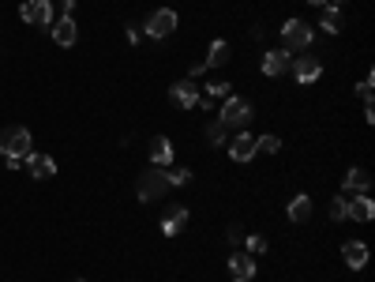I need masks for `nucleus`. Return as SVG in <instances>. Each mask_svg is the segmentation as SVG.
Returning a JSON list of instances; mask_svg holds the SVG:
<instances>
[{
    "mask_svg": "<svg viewBox=\"0 0 375 282\" xmlns=\"http://www.w3.org/2000/svg\"><path fill=\"white\" fill-rule=\"evenodd\" d=\"M34 151V136H30V128H23V124H8L4 132H0V155L4 158H27Z\"/></svg>",
    "mask_w": 375,
    "mask_h": 282,
    "instance_id": "1",
    "label": "nucleus"
},
{
    "mask_svg": "<svg viewBox=\"0 0 375 282\" xmlns=\"http://www.w3.org/2000/svg\"><path fill=\"white\" fill-rule=\"evenodd\" d=\"M136 192H139V204H158V199L169 192V170L165 166H150V170H143V177L136 184Z\"/></svg>",
    "mask_w": 375,
    "mask_h": 282,
    "instance_id": "2",
    "label": "nucleus"
},
{
    "mask_svg": "<svg viewBox=\"0 0 375 282\" xmlns=\"http://www.w3.org/2000/svg\"><path fill=\"white\" fill-rule=\"evenodd\" d=\"M311 38H316V30L308 27L304 19H285L282 23V49L293 57V53H304L308 45H311Z\"/></svg>",
    "mask_w": 375,
    "mask_h": 282,
    "instance_id": "3",
    "label": "nucleus"
},
{
    "mask_svg": "<svg viewBox=\"0 0 375 282\" xmlns=\"http://www.w3.org/2000/svg\"><path fill=\"white\" fill-rule=\"evenodd\" d=\"M218 121H222L229 132H244V128L251 124V102L248 98H237V94H229V98L222 102V113H218Z\"/></svg>",
    "mask_w": 375,
    "mask_h": 282,
    "instance_id": "4",
    "label": "nucleus"
},
{
    "mask_svg": "<svg viewBox=\"0 0 375 282\" xmlns=\"http://www.w3.org/2000/svg\"><path fill=\"white\" fill-rule=\"evenodd\" d=\"M19 19L30 27H49L53 23V4L49 0H23L19 4Z\"/></svg>",
    "mask_w": 375,
    "mask_h": 282,
    "instance_id": "5",
    "label": "nucleus"
},
{
    "mask_svg": "<svg viewBox=\"0 0 375 282\" xmlns=\"http://www.w3.org/2000/svg\"><path fill=\"white\" fill-rule=\"evenodd\" d=\"M177 23H180V19H177L173 8H158V11L147 19V27H143V30H147L150 38H169V34L177 30Z\"/></svg>",
    "mask_w": 375,
    "mask_h": 282,
    "instance_id": "6",
    "label": "nucleus"
},
{
    "mask_svg": "<svg viewBox=\"0 0 375 282\" xmlns=\"http://www.w3.org/2000/svg\"><path fill=\"white\" fill-rule=\"evenodd\" d=\"M289 72H293V79H297V83H316V79L323 76V64L316 61V57H297V61L293 64H289Z\"/></svg>",
    "mask_w": 375,
    "mask_h": 282,
    "instance_id": "7",
    "label": "nucleus"
},
{
    "mask_svg": "<svg viewBox=\"0 0 375 282\" xmlns=\"http://www.w3.org/2000/svg\"><path fill=\"white\" fill-rule=\"evenodd\" d=\"M289 64H293V57H289L285 49H267L263 53V76H270V79L289 76Z\"/></svg>",
    "mask_w": 375,
    "mask_h": 282,
    "instance_id": "8",
    "label": "nucleus"
},
{
    "mask_svg": "<svg viewBox=\"0 0 375 282\" xmlns=\"http://www.w3.org/2000/svg\"><path fill=\"white\" fill-rule=\"evenodd\" d=\"M259 151H256V136H248V132H237L233 139H229V158L233 162H251Z\"/></svg>",
    "mask_w": 375,
    "mask_h": 282,
    "instance_id": "9",
    "label": "nucleus"
},
{
    "mask_svg": "<svg viewBox=\"0 0 375 282\" xmlns=\"http://www.w3.org/2000/svg\"><path fill=\"white\" fill-rule=\"evenodd\" d=\"M169 98H173L180 110H196L199 105V87L191 83V79H180V83L169 87Z\"/></svg>",
    "mask_w": 375,
    "mask_h": 282,
    "instance_id": "10",
    "label": "nucleus"
},
{
    "mask_svg": "<svg viewBox=\"0 0 375 282\" xmlns=\"http://www.w3.org/2000/svg\"><path fill=\"white\" fill-rule=\"evenodd\" d=\"M27 173L34 181H45V177H53L56 173V162H53V155H42V151H30L27 155Z\"/></svg>",
    "mask_w": 375,
    "mask_h": 282,
    "instance_id": "11",
    "label": "nucleus"
},
{
    "mask_svg": "<svg viewBox=\"0 0 375 282\" xmlns=\"http://www.w3.org/2000/svg\"><path fill=\"white\" fill-rule=\"evenodd\" d=\"M229 275H233V282H251L256 278V260H251V252H233L229 256Z\"/></svg>",
    "mask_w": 375,
    "mask_h": 282,
    "instance_id": "12",
    "label": "nucleus"
},
{
    "mask_svg": "<svg viewBox=\"0 0 375 282\" xmlns=\"http://www.w3.org/2000/svg\"><path fill=\"white\" fill-rule=\"evenodd\" d=\"M184 226H188V204H173L165 211V218H162V233L165 237H177Z\"/></svg>",
    "mask_w": 375,
    "mask_h": 282,
    "instance_id": "13",
    "label": "nucleus"
},
{
    "mask_svg": "<svg viewBox=\"0 0 375 282\" xmlns=\"http://www.w3.org/2000/svg\"><path fill=\"white\" fill-rule=\"evenodd\" d=\"M49 30H53V42H56V45H64V49H68V45H76V38H79L76 19H71V16L53 19V23H49Z\"/></svg>",
    "mask_w": 375,
    "mask_h": 282,
    "instance_id": "14",
    "label": "nucleus"
},
{
    "mask_svg": "<svg viewBox=\"0 0 375 282\" xmlns=\"http://www.w3.org/2000/svg\"><path fill=\"white\" fill-rule=\"evenodd\" d=\"M349 218H353V222H371L375 218V199L368 192L353 196V199H349Z\"/></svg>",
    "mask_w": 375,
    "mask_h": 282,
    "instance_id": "15",
    "label": "nucleus"
},
{
    "mask_svg": "<svg viewBox=\"0 0 375 282\" xmlns=\"http://www.w3.org/2000/svg\"><path fill=\"white\" fill-rule=\"evenodd\" d=\"M342 260L353 267V271H360V267L368 264V245L364 241H345L342 245Z\"/></svg>",
    "mask_w": 375,
    "mask_h": 282,
    "instance_id": "16",
    "label": "nucleus"
},
{
    "mask_svg": "<svg viewBox=\"0 0 375 282\" xmlns=\"http://www.w3.org/2000/svg\"><path fill=\"white\" fill-rule=\"evenodd\" d=\"M285 215H289V222H308L311 218V196L308 192H297L293 199H289Z\"/></svg>",
    "mask_w": 375,
    "mask_h": 282,
    "instance_id": "17",
    "label": "nucleus"
},
{
    "mask_svg": "<svg viewBox=\"0 0 375 282\" xmlns=\"http://www.w3.org/2000/svg\"><path fill=\"white\" fill-rule=\"evenodd\" d=\"M150 166H173V143L165 136L150 139Z\"/></svg>",
    "mask_w": 375,
    "mask_h": 282,
    "instance_id": "18",
    "label": "nucleus"
},
{
    "mask_svg": "<svg viewBox=\"0 0 375 282\" xmlns=\"http://www.w3.org/2000/svg\"><path fill=\"white\" fill-rule=\"evenodd\" d=\"M229 61H233V45H229L225 38H214L210 42V53H207V61H203V64H207V68H222Z\"/></svg>",
    "mask_w": 375,
    "mask_h": 282,
    "instance_id": "19",
    "label": "nucleus"
},
{
    "mask_svg": "<svg viewBox=\"0 0 375 282\" xmlns=\"http://www.w3.org/2000/svg\"><path fill=\"white\" fill-rule=\"evenodd\" d=\"M342 188L345 192H353V196H360V192H368L371 188V177H368V170H360V166H353L345 173V181H342Z\"/></svg>",
    "mask_w": 375,
    "mask_h": 282,
    "instance_id": "20",
    "label": "nucleus"
},
{
    "mask_svg": "<svg viewBox=\"0 0 375 282\" xmlns=\"http://www.w3.org/2000/svg\"><path fill=\"white\" fill-rule=\"evenodd\" d=\"M323 30L326 34H342V11H338V8H331V4H323Z\"/></svg>",
    "mask_w": 375,
    "mask_h": 282,
    "instance_id": "21",
    "label": "nucleus"
},
{
    "mask_svg": "<svg viewBox=\"0 0 375 282\" xmlns=\"http://www.w3.org/2000/svg\"><path fill=\"white\" fill-rule=\"evenodd\" d=\"M207 143H210V147H222V143H229V128H225L222 121H218V117L207 124Z\"/></svg>",
    "mask_w": 375,
    "mask_h": 282,
    "instance_id": "22",
    "label": "nucleus"
},
{
    "mask_svg": "<svg viewBox=\"0 0 375 282\" xmlns=\"http://www.w3.org/2000/svg\"><path fill=\"white\" fill-rule=\"evenodd\" d=\"M256 151H263V155H278V151H282V139H278L274 132H267V136L256 139Z\"/></svg>",
    "mask_w": 375,
    "mask_h": 282,
    "instance_id": "23",
    "label": "nucleus"
},
{
    "mask_svg": "<svg viewBox=\"0 0 375 282\" xmlns=\"http://www.w3.org/2000/svg\"><path fill=\"white\" fill-rule=\"evenodd\" d=\"M331 218H334V222H345V218H349V199H345V196H334V199H331Z\"/></svg>",
    "mask_w": 375,
    "mask_h": 282,
    "instance_id": "24",
    "label": "nucleus"
},
{
    "mask_svg": "<svg viewBox=\"0 0 375 282\" xmlns=\"http://www.w3.org/2000/svg\"><path fill=\"white\" fill-rule=\"evenodd\" d=\"M191 181V170H169V188H180Z\"/></svg>",
    "mask_w": 375,
    "mask_h": 282,
    "instance_id": "25",
    "label": "nucleus"
},
{
    "mask_svg": "<svg viewBox=\"0 0 375 282\" xmlns=\"http://www.w3.org/2000/svg\"><path fill=\"white\" fill-rule=\"evenodd\" d=\"M207 94L210 98H229V83L225 79H214V83H207Z\"/></svg>",
    "mask_w": 375,
    "mask_h": 282,
    "instance_id": "26",
    "label": "nucleus"
},
{
    "mask_svg": "<svg viewBox=\"0 0 375 282\" xmlns=\"http://www.w3.org/2000/svg\"><path fill=\"white\" fill-rule=\"evenodd\" d=\"M371 83H375V76L368 72V76H364V83H360V87H357V94H360V98H364V105H371V90H375Z\"/></svg>",
    "mask_w": 375,
    "mask_h": 282,
    "instance_id": "27",
    "label": "nucleus"
},
{
    "mask_svg": "<svg viewBox=\"0 0 375 282\" xmlns=\"http://www.w3.org/2000/svg\"><path fill=\"white\" fill-rule=\"evenodd\" d=\"M244 241H248V252H267V241L256 237V233H244Z\"/></svg>",
    "mask_w": 375,
    "mask_h": 282,
    "instance_id": "28",
    "label": "nucleus"
},
{
    "mask_svg": "<svg viewBox=\"0 0 375 282\" xmlns=\"http://www.w3.org/2000/svg\"><path fill=\"white\" fill-rule=\"evenodd\" d=\"M229 241H233V245L244 241V230H240V226H229Z\"/></svg>",
    "mask_w": 375,
    "mask_h": 282,
    "instance_id": "29",
    "label": "nucleus"
},
{
    "mask_svg": "<svg viewBox=\"0 0 375 282\" xmlns=\"http://www.w3.org/2000/svg\"><path fill=\"white\" fill-rule=\"evenodd\" d=\"M326 4H331V8H342V4H349V0H326Z\"/></svg>",
    "mask_w": 375,
    "mask_h": 282,
    "instance_id": "30",
    "label": "nucleus"
},
{
    "mask_svg": "<svg viewBox=\"0 0 375 282\" xmlns=\"http://www.w3.org/2000/svg\"><path fill=\"white\" fill-rule=\"evenodd\" d=\"M308 4H316V8H323V4H326V0H308Z\"/></svg>",
    "mask_w": 375,
    "mask_h": 282,
    "instance_id": "31",
    "label": "nucleus"
},
{
    "mask_svg": "<svg viewBox=\"0 0 375 282\" xmlns=\"http://www.w3.org/2000/svg\"><path fill=\"white\" fill-rule=\"evenodd\" d=\"M76 282H87V278H76Z\"/></svg>",
    "mask_w": 375,
    "mask_h": 282,
    "instance_id": "32",
    "label": "nucleus"
}]
</instances>
